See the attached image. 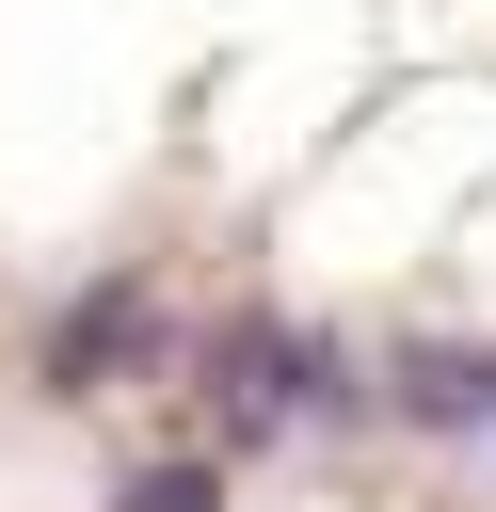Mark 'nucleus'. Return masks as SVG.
I'll use <instances>...</instances> for the list:
<instances>
[{
    "instance_id": "1",
    "label": "nucleus",
    "mask_w": 496,
    "mask_h": 512,
    "mask_svg": "<svg viewBox=\"0 0 496 512\" xmlns=\"http://www.w3.org/2000/svg\"><path fill=\"white\" fill-rule=\"evenodd\" d=\"M224 432H272V416H368V384H352V352H320V336H224Z\"/></svg>"
},
{
    "instance_id": "2",
    "label": "nucleus",
    "mask_w": 496,
    "mask_h": 512,
    "mask_svg": "<svg viewBox=\"0 0 496 512\" xmlns=\"http://www.w3.org/2000/svg\"><path fill=\"white\" fill-rule=\"evenodd\" d=\"M416 432H496V352H400V384H384Z\"/></svg>"
},
{
    "instance_id": "3",
    "label": "nucleus",
    "mask_w": 496,
    "mask_h": 512,
    "mask_svg": "<svg viewBox=\"0 0 496 512\" xmlns=\"http://www.w3.org/2000/svg\"><path fill=\"white\" fill-rule=\"evenodd\" d=\"M112 512H224V480H208V464H144Z\"/></svg>"
}]
</instances>
